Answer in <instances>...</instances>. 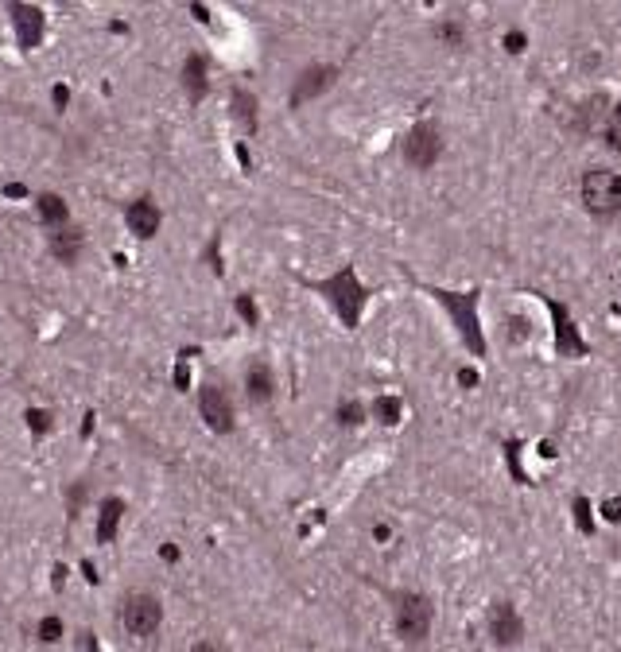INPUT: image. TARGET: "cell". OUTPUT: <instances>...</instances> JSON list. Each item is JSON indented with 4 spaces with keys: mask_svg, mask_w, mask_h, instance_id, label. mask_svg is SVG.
Instances as JSON below:
<instances>
[{
    "mask_svg": "<svg viewBox=\"0 0 621 652\" xmlns=\"http://www.w3.org/2000/svg\"><path fill=\"white\" fill-rule=\"evenodd\" d=\"M435 35H439V39H447L451 47H462V43H466L462 24H439V28H435Z\"/></svg>",
    "mask_w": 621,
    "mask_h": 652,
    "instance_id": "603a6c76",
    "label": "cell"
},
{
    "mask_svg": "<svg viewBox=\"0 0 621 652\" xmlns=\"http://www.w3.org/2000/svg\"><path fill=\"white\" fill-rule=\"evenodd\" d=\"M303 284L311 287V291H318L326 303L334 307L345 330H357L361 311H365V303H369V287L357 280L354 264H345L342 272H334V276H326V280H303Z\"/></svg>",
    "mask_w": 621,
    "mask_h": 652,
    "instance_id": "6da1fadb",
    "label": "cell"
},
{
    "mask_svg": "<svg viewBox=\"0 0 621 652\" xmlns=\"http://www.w3.org/2000/svg\"><path fill=\"white\" fill-rule=\"evenodd\" d=\"M505 458H509V474H513V482L528 485V474L521 470V443H516V439H509V443H505Z\"/></svg>",
    "mask_w": 621,
    "mask_h": 652,
    "instance_id": "44dd1931",
    "label": "cell"
},
{
    "mask_svg": "<svg viewBox=\"0 0 621 652\" xmlns=\"http://www.w3.org/2000/svg\"><path fill=\"white\" fill-rule=\"evenodd\" d=\"M35 210H39V221H43V226H55V229H62V226H66V217H70V206L62 202L59 194H39Z\"/></svg>",
    "mask_w": 621,
    "mask_h": 652,
    "instance_id": "2e32d148",
    "label": "cell"
},
{
    "mask_svg": "<svg viewBox=\"0 0 621 652\" xmlns=\"http://www.w3.org/2000/svg\"><path fill=\"white\" fill-rule=\"evenodd\" d=\"M365 419V408L357 404V400H345L342 408H338V424H345V427H357Z\"/></svg>",
    "mask_w": 621,
    "mask_h": 652,
    "instance_id": "7402d4cb",
    "label": "cell"
},
{
    "mask_svg": "<svg viewBox=\"0 0 621 652\" xmlns=\"http://www.w3.org/2000/svg\"><path fill=\"white\" fill-rule=\"evenodd\" d=\"M489 637H493V644H501V649H513V644H521L524 622H521V613H516L513 602H497V606L489 610Z\"/></svg>",
    "mask_w": 621,
    "mask_h": 652,
    "instance_id": "9c48e42d",
    "label": "cell"
},
{
    "mask_svg": "<svg viewBox=\"0 0 621 652\" xmlns=\"http://www.w3.org/2000/svg\"><path fill=\"white\" fill-rule=\"evenodd\" d=\"M190 652H222V649H217L214 641H198V644H195V649H190Z\"/></svg>",
    "mask_w": 621,
    "mask_h": 652,
    "instance_id": "4dcf8cb0",
    "label": "cell"
},
{
    "mask_svg": "<svg viewBox=\"0 0 621 652\" xmlns=\"http://www.w3.org/2000/svg\"><path fill=\"white\" fill-rule=\"evenodd\" d=\"M229 105H233V117L241 120L249 132L257 129V98H253V93H245V89H233Z\"/></svg>",
    "mask_w": 621,
    "mask_h": 652,
    "instance_id": "ac0fdd59",
    "label": "cell"
},
{
    "mask_svg": "<svg viewBox=\"0 0 621 652\" xmlns=\"http://www.w3.org/2000/svg\"><path fill=\"white\" fill-rule=\"evenodd\" d=\"M237 311H241V315H245L249 323H257V307H253V299H249V296L237 299Z\"/></svg>",
    "mask_w": 621,
    "mask_h": 652,
    "instance_id": "4316f807",
    "label": "cell"
},
{
    "mask_svg": "<svg viewBox=\"0 0 621 652\" xmlns=\"http://www.w3.org/2000/svg\"><path fill=\"white\" fill-rule=\"evenodd\" d=\"M272 388H276V381H272V369L264 365V361H253L245 373V392L253 404H264V400H272Z\"/></svg>",
    "mask_w": 621,
    "mask_h": 652,
    "instance_id": "5bb4252c",
    "label": "cell"
},
{
    "mask_svg": "<svg viewBox=\"0 0 621 652\" xmlns=\"http://www.w3.org/2000/svg\"><path fill=\"white\" fill-rule=\"evenodd\" d=\"M39 633H43V641H55V637H59V622H55V617H51V622H43Z\"/></svg>",
    "mask_w": 621,
    "mask_h": 652,
    "instance_id": "83f0119b",
    "label": "cell"
},
{
    "mask_svg": "<svg viewBox=\"0 0 621 652\" xmlns=\"http://www.w3.org/2000/svg\"><path fill=\"white\" fill-rule=\"evenodd\" d=\"M373 415H377V419H381L385 427H393V424H400L404 404H400L396 396H377V400H373Z\"/></svg>",
    "mask_w": 621,
    "mask_h": 652,
    "instance_id": "d6986e66",
    "label": "cell"
},
{
    "mask_svg": "<svg viewBox=\"0 0 621 652\" xmlns=\"http://www.w3.org/2000/svg\"><path fill=\"white\" fill-rule=\"evenodd\" d=\"M8 16H12V28H16V39H20V47H24V51L39 47L43 31H47V16H43L35 4H12Z\"/></svg>",
    "mask_w": 621,
    "mask_h": 652,
    "instance_id": "30bf717a",
    "label": "cell"
},
{
    "mask_svg": "<svg viewBox=\"0 0 621 652\" xmlns=\"http://www.w3.org/2000/svg\"><path fill=\"white\" fill-rule=\"evenodd\" d=\"M571 509H575V524H579V532L582 536H594V513H591V501L586 497H575L571 501Z\"/></svg>",
    "mask_w": 621,
    "mask_h": 652,
    "instance_id": "ffe728a7",
    "label": "cell"
},
{
    "mask_svg": "<svg viewBox=\"0 0 621 652\" xmlns=\"http://www.w3.org/2000/svg\"><path fill=\"white\" fill-rule=\"evenodd\" d=\"M443 156V140H439V129L435 125H415L404 140V159L412 167H431L435 159Z\"/></svg>",
    "mask_w": 621,
    "mask_h": 652,
    "instance_id": "52a82bcc",
    "label": "cell"
},
{
    "mask_svg": "<svg viewBox=\"0 0 621 652\" xmlns=\"http://www.w3.org/2000/svg\"><path fill=\"white\" fill-rule=\"evenodd\" d=\"M183 86H187V98L195 101V105L206 98V59H202V55H190L187 59V66H183Z\"/></svg>",
    "mask_w": 621,
    "mask_h": 652,
    "instance_id": "9a60e30c",
    "label": "cell"
},
{
    "mask_svg": "<svg viewBox=\"0 0 621 652\" xmlns=\"http://www.w3.org/2000/svg\"><path fill=\"white\" fill-rule=\"evenodd\" d=\"M198 412H202L210 431H217V435L233 431V404H229V396L217 385H202V392H198Z\"/></svg>",
    "mask_w": 621,
    "mask_h": 652,
    "instance_id": "ba28073f",
    "label": "cell"
},
{
    "mask_svg": "<svg viewBox=\"0 0 621 652\" xmlns=\"http://www.w3.org/2000/svg\"><path fill=\"white\" fill-rule=\"evenodd\" d=\"M582 206L591 210L594 217H610L621 210V171L610 167H591L579 183Z\"/></svg>",
    "mask_w": 621,
    "mask_h": 652,
    "instance_id": "3957f363",
    "label": "cell"
},
{
    "mask_svg": "<svg viewBox=\"0 0 621 652\" xmlns=\"http://www.w3.org/2000/svg\"><path fill=\"white\" fill-rule=\"evenodd\" d=\"M606 140H610L613 152H621V101H618V109H613V120L606 125Z\"/></svg>",
    "mask_w": 621,
    "mask_h": 652,
    "instance_id": "cb8c5ba5",
    "label": "cell"
},
{
    "mask_svg": "<svg viewBox=\"0 0 621 652\" xmlns=\"http://www.w3.org/2000/svg\"><path fill=\"white\" fill-rule=\"evenodd\" d=\"M334 74H338L334 66H311V70H303V74L296 78V89H291V105H303V101L318 98V93L334 82Z\"/></svg>",
    "mask_w": 621,
    "mask_h": 652,
    "instance_id": "7c38bea8",
    "label": "cell"
},
{
    "mask_svg": "<svg viewBox=\"0 0 621 652\" xmlns=\"http://www.w3.org/2000/svg\"><path fill=\"white\" fill-rule=\"evenodd\" d=\"M543 303H548V311H552V323H555V350H559V357H586V342H582L579 326H575L571 311L563 303H555L552 296H540Z\"/></svg>",
    "mask_w": 621,
    "mask_h": 652,
    "instance_id": "8992f818",
    "label": "cell"
},
{
    "mask_svg": "<svg viewBox=\"0 0 621 652\" xmlns=\"http://www.w3.org/2000/svg\"><path fill=\"white\" fill-rule=\"evenodd\" d=\"M82 245H86V237H82V229H59V233H51L47 237V253L59 264H74L82 253Z\"/></svg>",
    "mask_w": 621,
    "mask_h": 652,
    "instance_id": "4fadbf2b",
    "label": "cell"
},
{
    "mask_svg": "<svg viewBox=\"0 0 621 652\" xmlns=\"http://www.w3.org/2000/svg\"><path fill=\"white\" fill-rule=\"evenodd\" d=\"M431 622H435L431 598H424V594H400V598H396V633H400L408 644L424 641L427 633H431Z\"/></svg>",
    "mask_w": 621,
    "mask_h": 652,
    "instance_id": "277c9868",
    "label": "cell"
},
{
    "mask_svg": "<svg viewBox=\"0 0 621 652\" xmlns=\"http://www.w3.org/2000/svg\"><path fill=\"white\" fill-rule=\"evenodd\" d=\"M602 516L610 524H621V497H606V501H602Z\"/></svg>",
    "mask_w": 621,
    "mask_h": 652,
    "instance_id": "484cf974",
    "label": "cell"
},
{
    "mask_svg": "<svg viewBox=\"0 0 621 652\" xmlns=\"http://www.w3.org/2000/svg\"><path fill=\"white\" fill-rule=\"evenodd\" d=\"M424 291H427V296H431L439 307H443L447 315H451V323H454V330H458V338L466 342V350H470L474 357H485V334H482V318H478L482 291H478V287H470V291L424 287Z\"/></svg>",
    "mask_w": 621,
    "mask_h": 652,
    "instance_id": "7a4b0ae2",
    "label": "cell"
},
{
    "mask_svg": "<svg viewBox=\"0 0 621 652\" xmlns=\"http://www.w3.org/2000/svg\"><path fill=\"white\" fill-rule=\"evenodd\" d=\"M28 419H31V431H35V435H39L43 427L51 424V419H47V415H43V412H28Z\"/></svg>",
    "mask_w": 621,
    "mask_h": 652,
    "instance_id": "f1b7e54d",
    "label": "cell"
},
{
    "mask_svg": "<svg viewBox=\"0 0 621 652\" xmlns=\"http://www.w3.org/2000/svg\"><path fill=\"white\" fill-rule=\"evenodd\" d=\"M540 455H543V458H555V446L548 443V439H543V443H540Z\"/></svg>",
    "mask_w": 621,
    "mask_h": 652,
    "instance_id": "1f68e13d",
    "label": "cell"
},
{
    "mask_svg": "<svg viewBox=\"0 0 621 652\" xmlns=\"http://www.w3.org/2000/svg\"><path fill=\"white\" fill-rule=\"evenodd\" d=\"M120 513H125V501H117V497L101 505V520H98V540H101V543H109L113 536H117Z\"/></svg>",
    "mask_w": 621,
    "mask_h": 652,
    "instance_id": "e0dca14e",
    "label": "cell"
},
{
    "mask_svg": "<svg viewBox=\"0 0 621 652\" xmlns=\"http://www.w3.org/2000/svg\"><path fill=\"white\" fill-rule=\"evenodd\" d=\"M125 221H129V229L136 233V237H156L159 221H163V214H159V206L152 202V198H140V202H132L129 210H125Z\"/></svg>",
    "mask_w": 621,
    "mask_h": 652,
    "instance_id": "8fae6325",
    "label": "cell"
},
{
    "mask_svg": "<svg viewBox=\"0 0 621 652\" xmlns=\"http://www.w3.org/2000/svg\"><path fill=\"white\" fill-rule=\"evenodd\" d=\"M528 47V35H524V31H509V35H505V51H509V55H521V51Z\"/></svg>",
    "mask_w": 621,
    "mask_h": 652,
    "instance_id": "d4e9b609",
    "label": "cell"
},
{
    "mask_svg": "<svg viewBox=\"0 0 621 652\" xmlns=\"http://www.w3.org/2000/svg\"><path fill=\"white\" fill-rule=\"evenodd\" d=\"M120 622H125V629L132 637H152L159 629V622H163V606H159L156 594H144V590L129 594L125 606H120Z\"/></svg>",
    "mask_w": 621,
    "mask_h": 652,
    "instance_id": "5b68a950",
    "label": "cell"
},
{
    "mask_svg": "<svg viewBox=\"0 0 621 652\" xmlns=\"http://www.w3.org/2000/svg\"><path fill=\"white\" fill-rule=\"evenodd\" d=\"M458 385L474 388V385H478V373H474V369H458Z\"/></svg>",
    "mask_w": 621,
    "mask_h": 652,
    "instance_id": "f546056e",
    "label": "cell"
}]
</instances>
